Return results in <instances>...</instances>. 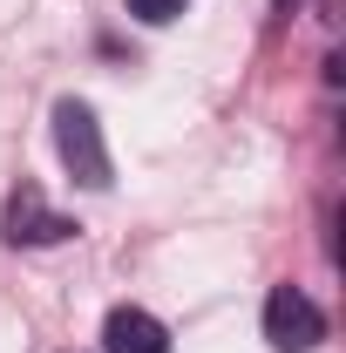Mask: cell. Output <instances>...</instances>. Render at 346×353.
<instances>
[{"mask_svg": "<svg viewBox=\"0 0 346 353\" xmlns=\"http://www.w3.org/2000/svg\"><path fill=\"white\" fill-rule=\"evenodd\" d=\"M54 150L82 190H109V143H102V123L88 102H75V95L54 102Z\"/></svg>", "mask_w": 346, "mask_h": 353, "instance_id": "6da1fadb", "label": "cell"}, {"mask_svg": "<svg viewBox=\"0 0 346 353\" xmlns=\"http://www.w3.org/2000/svg\"><path fill=\"white\" fill-rule=\"evenodd\" d=\"M265 340L278 353H312L326 340V312L312 306L299 285H272V299H265Z\"/></svg>", "mask_w": 346, "mask_h": 353, "instance_id": "7a4b0ae2", "label": "cell"}, {"mask_svg": "<svg viewBox=\"0 0 346 353\" xmlns=\"http://www.w3.org/2000/svg\"><path fill=\"white\" fill-rule=\"evenodd\" d=\"M82 224L61 218V211H48V197L34 183H21L14 197H7V218H0V238L7 245H61V238H75Z\"/></svg>", "mask_w": 346, "mask_h": 353, "instance_id": "3957f363", "label": "cell"}, {"mask_svg": "<svg viewBox=\"0 0 346 353\" xmlns=\"http://www.w3.org/2000/svg\"><path fill=\"white\" fill-rule=\"evenodd\" d=\"M102 347L109 353H170V333H163V319H150L143 306H116L109 326H102Z\"/></svg>", "mask_w": 346, "mask_h": 353, "instance_id": "277c9868", "label": "cell"}, {"mask_svg": "<svg viewBox=\"0 0 346 353\" xmlns=\"http://www.w3.org/2000/svg\"><path fill=\"white\" fill-rule=\"evenodd\" d=\"M123 7H130L136 21H150V28H163V21H176V14L190 7V0H123Z\"/></svg>", "mask_w": 346, "mask_h": 353, "instance_id": "5b68a950", "label": "cell"}]
</instances>
